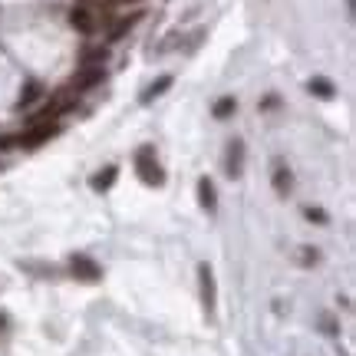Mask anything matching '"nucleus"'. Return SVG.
I'll list each match as a JSON object with an SVG mask.
<instances>
[{
    "mask_svg": "<svg viewBox=\"0 0 356 356\" xmlns=\"http://www.w3.org/2000/svg\"><path fill=\"white\" fill-rule=\"evenodd\" d=\"M135 172H139V178H142L146 185H152V188H159V185L165 181L162 165L155 162V152H152L148 146L135 152Z\"/></svg>",
    "mask_w": 356,
    "mask_h": 356,
    "instance_id": "nucleus-1",
    "label": "nucleus"
},
{
    "mask_svg": "<svg viewBox=\"0 0 356 356\" xmlns=\"http://www.w3.org/2000/svg\"><path fill=\"white\" fill-rule=\"evenodd\" d=\"M70 270H73L76 281H83V284H96L103 277V267L96 264L92 257H86V254H73L70 257Z\"/></svg>",
    "mask_w": 356,
    "mask_h": 356,
    "instance_id": "nucleus-2",
    "label": "nucleus"
},
{
    "mask_svg": "<svg viewBox=\"0 0 356 356\" xmlns=\"http://www.w3.org/2000/svg\"><path fill=\"white\" fill-rule=\"evenodd\" d=\"M224 172L228 178H241L244 175V142L235 139L231 146H228V155H224Z\"/></svg>",
    "mask_w": 356,
    "mask_h": 356,
    "instance_id": "nucleus-3",
    "label": "nucleus"
},
{
    "mask_svg": "<svg viewBox=\"0 0 356 356\" xmlns=\"http://www.w3.org/2000/svg\"><path fill=\"white\" fill-rule=\"evenodd\" d=\"M50 135H57V126L53 122H33V129L23 135H17V146H40V142H46Z\"/></svg>",
    "mask_w": 356,
    "mask_h": 356,
    "instance_id": "nucleus-4",
    "label": "nucleus"
},
{
    "mask_svg": "<svg viewBox=\"0 0 356 356\" xmlns=\"http://www.w3.org/2000/svg\"><path fill=\"white\" fill-rule=\"evenodd\" d=\"M198 281H201V304H205V310L215 313V274H211L208 264L198 267Z\"/></svg>",
    "mask_w": 356,
    "mask_h": 356,
    "instance_id": "nucleus-5",
    "label": "nucleus"
},
{
    "mask_svg": "<svg viewBox=\"0 0 356 356\" xmlns=\"http://www.w3.org/2000/svg\"><path fill=\"white\" fill-rule=\"evenodd\" d=\"M70 23H73L79 33H96V27H99V23H96V17L89 14L86 7H73V14H70Z\"/></svg>",
    "mask_w": 356,
    "mask_h": 356,
    "instance_id": "nucleus-6",
    "label": "nucleus"
},
{
    "mask_svg": "<svg viewBox=\"0 0 356 356\" xmlns=\"http://www.w3.org/2000/svg\"><path fill=\"white\" fill-rule=\"evenodd\" d=\"M198 201H201L205 211H215V208H218V192H215L211 178H201V181H198Z\"/></svg>",
    "mask_w": 356,
    "mask_h": 356,
    "instance_id": "nucleus-7",
    "label": "nucleus"
},
{
    "mask_svg": "<svg viewBox=\"0 0 356 356\" xmlns=\"http://www.w3.org/2000/svg\"><path fill=\"white\" fill-rule=\"evenodd\" d=\"M103 76H106V70H103V66H86V70H83V76H76L73 89H76V92H79V89H89V86H96V83H99Z\"/></svg>",
    "mask_w": 356,
    "mask_h": 356,
    "instance_id": "nucleus-8",
    "label": "nucleus"
},
{
    "mask_svg": "<svg viewBox=\"0 0 356 356\" xmlns=\"http://www.w3.org/2000/svg\"><path fill=\"white\" fill-rule=\"evenodd\" d=\"M116 175H119V168L116 165H109V168H103V172H96L89 185H92L96 192H109V188H112V181H116Z\"/></svg>",
    "mask_w": 356,
    "mask_h": 356,
    "instance_id": "nucleus-9",
    "label": "nucleus"
},
{
    "mask_svg": "<svg viewBox=\"0 0 356 356\" xmlns=\"http://www.w3.org/2000/svg\"><path fill=\"white\" fill-rule=\"evenodd\" d=\"M310 92H313V96H320V99H333V96H337L333 83H330V79H324V76L310 79Z\"/></svg>",
    "mask_w": 356,
    "mask_h": 356,
    "instance_id": "nucleus-10",
    "label": "nucleus"
},
{
    "mask_svg": "<svg viewBox=\"0 0 356 356\" xmlns=\"http://www.w3.org/2000/svg\"><path fill=\"white\" fill-rule=\"evenodd\" d=\"M290 185H294V181H290V168L277 165V168H274V192L287 195V192H290Z\"/></svg>",
    "mask_w": 356,
    "mask_h": 356,
    "instance_id": "nucleus-11",
    "label": "nucleus"
},
{
    "mask_svg": "<svg viewBox=\"0 0 356 356\" xmlns=\"http://www.w3.org/2000/svg\"><path fill=\"white\" fill-rule=\"evenodd\" d=\"M139 20H142V14H132V17H122V20H119L116 27L109 30V40H119V37H122V33H126V30H132L135 23H139Z\"/></svg>",
    "mask_w": 356,
    "mask_h": 356,
    "instance_id": "nucleus-12",
    "label": "nucleus"
},
{
    "mask_svg": "<svg viewBox=\"0 0 356 356\" xmlns=\"http://www.w3.org/2000/svg\"><path fill=\"white\" fill-rule=\"evenodd\" d=\"M168 86H172V76H162L159 83H152V86H148L146 92H142V103H152V99H155V96H162V92H165Z\"/></svg>",
    "mask_w": 356,
    "mask_h": 356,
    "instance_id": "nucleus-13",
    "label": "nucleus"
},
{
    "mask_svg": "<svg viewBox=\"0 0 356 356\" xmlns=\"http://www.w3.org/2000/svg\"><path fill=\"white\" fill-rule=\"evenodd\" d=\"M235 109H237V103L231 99V96H224V99H218V103H215V116H218V119H228L231 112H235Z\"/></svg>",
    "mask_w": 356,
    "mask_h": 356,
    "instance_id": "nucleus-14",
    "label": "nucleus"
},
{
    "mask_svg": "<svg viewBox=\"0 0 356 356\" xmlns=\"http://www.w3.org/2000/svg\"><path fill=\"white\" fill-rule=\"evenodd\" d=\"M37 92H40V86H37V83H30V86H27V92H23V99H20V109L33 103V96H37Z\"/></svg>",
    "mask_w": 356,
    "mask_h": 356,
    "instance_id": "nucleus-15",
    "label": "nucleus"
},
{
    "mask_svg": "<svg viewBox=\"0 0 356 356\" xmlns=\"http://www.w3.org/2000/svg\"><path fill=\"white\" fill-rule=\"evenodd\" d=\"M304 215H307V218H310V221H320V224L326 221V215H324V211H320V208H307V211H304Z\"/></svg>",
    "mask_w": 356,
    "mask_h": 356,
    "instance_id": "nucleus-16",
    "label": "nucleus"
},
{
    "mask_svg": "<svg viewBox=\"0 0 356 356\" xmlns=\"http://www.w3.org/2000/svg\"><path fill=\"white\" fill-rule=\"evenodd\" d=\"M304 264H313V261H317V251H310V248H304Z\"/></svg>",
    "mask_w": 356,
    "mask_h": 356,
    "instance_id": "nucleus-17",
    "label": "nucleus"
},
{
    "mask_svg": "<svg viewBox=\"0 0 356 356\" xmlns=\"http://www.w3.org/2000/svg\"><path fill=\"white\" fill-rule=\"evenodd\" d=\"M3 326H7V313H0V330H3Z\"/></svg>",
    "mask_w": 356,
    "mask_h": 356,
    "instance_id": "nucleus-18",
    "label": "nucleus"
},
{
    "mask_svg": "<svg viewBox=\"0 0 356 356\" xmlns=\"http://www.w3.org/2000/svg\"><path fill=\"white\" fill-rule=\"evenodd\" d=\"M116 3H132V0H116Z\"/></svg>",
    "mask_w": 356,
    "mask_h": 356,
    "instance_id": "nucleus-19",
    "label": "nucleus"
}]
</instances>
